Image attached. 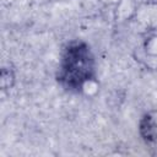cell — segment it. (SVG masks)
I'll return each mask as SVG.
<instances>
[{"label":"cell","mask_w":157,"mask_h":157,"mask_svg":"<svg viewBox=\"0 0 157 157\" xmlns=\"http://www.w3.org/2000/svg\"><path fill=\"white\" fill-rule=\"evenodd\" d=\"M134 17L142 25L147 27L157 26V5L156 4H144L136 9Z\"/></svg>","instance_id":"6da1fadb"},{"label":"cell","mask_w":157,"mask_h":157,"mask_svg":"<svg viewBox=\"0 0 157 157\" xmlns=\"http://www.w3.org/2000/svg\"><path fill=\"white\" fill-rule=\"evenodd\" d=\"M140 130L145 140L147 141L157 140V112L156 110L147 113L142 118Z\"/></svg>","instance_id":"7a4b0ae2"},{"label":"cell","mask_w":157,"mask_h":157,"mask_svg":"<svg viewBox=\"0 0 157 157\" xmlns=\"http://www.w3.org/2000/svg\"><path fill=\"white\" fill-rule=\"evenodd\" d=\"M144 50L146 55L157 58V36H151L146 39L144 44Z\"/></svg>","instance_id":"3957f363"}]
</instances>
